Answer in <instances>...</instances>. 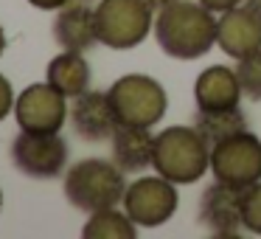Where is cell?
<instances>
[{"instance_id": "6da1fadb", "label": "cell", "mask_w": 261, "mask_h": 239, "mask_svg": "<svg viewBox=\"0 0 261 239\" xmlns=\"http://www.w3.org/2000/svg\"><path fill=\"white\" fill-rule=\"evenodd\" d=\"M152 34L166 57L194 62L216 45V14L199 0H174L154 14Z\"/></svg>"}, {"instance_id": "7a4b0ae2", "label": "cell", "mask_w": 261, "mask_h": 239, "mask_svg": "<svg viewBox=\"0 0 261 239\" xmlns=\"http://www.w3.org/2000/svg\"><path fill=\"white\" fill-rule=\"evenodd\" d=\"M152 169L177 186L197 183L211 169V147L202 141L197 127H166L154 135Z\"/></svg>"}, {"instance_id": "3957f363", "label": "cell", "mask_w": 261, "mask_h": 239, "mask_svg": "<svg viewBox=\"0 0 261 239\" xmlns=\"http://www.w3.org/2000/svg\"><path fill=\"white\" fill-rule=\"evenodd\" d=\"M124 172L115 166V160L104 158H82L65 172V197L79 211H101L121 205L126 192Z\"/></svg>"}, {"instance_id": "277c9868", "label": "cell", "mask_w": 261, "mask_h": 239, "mask_svg": "<svg viewBox=\"0 0 261 239\" xmlns=\"http://www.w3.org/2000/svg\"><path fill=\"white\" fill-rule=\"evenodd\" d=\"M118 124L126 127H154L169 110V96L154 76L126 74L115 79L107 90Z\"/></svg>"}, {"instance_id": "5b68a950", "label": "cell", "mask_w": 261, "mask_h": 239, "mask_svg": "<svg viewBox=\"0 0 261 239\" xmlns=\"http://www.w3.org/2000/svg\"><path fill=\"white\" fill-rule=\"evenodd\" d=\"M93 9L98 42L113 51L138 48L154 29V12L143 0H98Z\"/></svg>"}, {"instance_id": "8992f818", "label": "cell", "mask_w": 261, "mask_h": 239, "mask_svg": "<svg viewBox=\"0 0 261 239\" xmlns=\"http://www.w3.org/2000/svg\"><path fill=\"white\" fill-rule=\"evenodd\" d=\"M211 175L233 188H247L261 180V138L250 130H239L230 138L211 147Z\"/></svg>"}, {"instance_id": "52a82bcc", "label": "cell", "mask_w": 261, "mask_h": 239, "mask_svg": "<svg viewBox=\"0 0 261 239\" xmlns=\"http://www.w3.org/2000/svg\"><path fill=\"white\" fill-rule=\"evenodd\" d=\"M180 194L177 183L166 180L163 175H141L138 180L126 183L121 208L132 217L138 228H160L177 214Z\"/></svg>"}, {"instance_id": "ba28073f", "label": "cell", "mask_w": 261, "mask_h": 239, "mask_svg": "<svg viewBox=\"0 0 261 239\" xmlns=\"http://www.w3.org/2000/svg\"><path fill=\"white\" fill-rule=\"evenodd\" d=\"M12 163L31 180H54L68 166V144L59 132H23L12 141Z\"/></svg>"}, {"instance_id": "9c48e42d", "label": "cell", "mask_w": 261, "mask_h": 239, "mask_svg": "<svg viewBox=\"0 0 261 239\" xmlns=\"http://www.w3.org/2000/svg\"><path fill=\"white\" fill-rule=\"evenodd\" d=\"M68 110V99L48 82L29 85L14 99V121L23 132H62Z\"/></svg>"}, {"instance_id": "30bf717a", "label": "cell", "mask_w": 261, "mask_h": 239, "mask_svg": "<svg viewBox=\"0 0 261 239\" xmlns=\"http://www.w3.org/2000/svg\"><path fill=\"white\" fill-rule=\"evenodd\" d=\"M199 222L211 236L233 239L244 231L242 222V188L214 180L199 197Z\"/></svg>"}, {"instance_id": "8fae6325", "label": "cell", "mask_w": 261, "mask_h": 239, "mask_svg": "<svg viewBox=\"0 0 261 239\" xmlns=\"http://www.w3.org/2000/svg\"><path fill=\"white\" fill-rule=\"evenodd\" d=\"M70 110H68V121L73 127V132L87 144H98V141H110L118 127L110 104L107 90H85L82 96L70 99Z\"/></svg>"}, {"instance_id": "7c38bea8", "label": "cell", "mask_w": 261, "mask_h": 239, "mask_svg": "<svg viewBox=\"0 0 261 239\" xmlns=\"http://www.w3.org/2000/svg\"><path fill=\"white\" fill-rule=\"evenodd\" d=\"M216 48L230 59H244L261 48V17L236 6L216 14Z\"/></svg>"}, {"instance_id": "4fadbf2b", "label": "cell", "mask_w": 261, "mask_h": 239, "mask_svg": "<svg viewBox=\"0 0 261 239\" xmlns=\"http://www.w3.org/2000/svg\"><path fill=\"white\" fill-rule=\"evenodd\" d=\"M51 34L62 51H90L98 42L96 34V9L85 0H70L57 12L51 23Z\"/></svg>"}, {"instance_id": "5bb4252c", "label": "cell", "mask_w": 261, "mask_h": 239, "mask_svg": "<svg viewBox=\"0 0 261 239\" xmlns=\"http://www.w3.org/2000/svg\"><path fill=\"white\" fill-rule=\"evenodd\" d=\"M242 85L236 68L211 65L194 82V104L197 110H230L242 104Z\"/></svg>"}, {"instance_id": "9a60e30c", "label": "cell", "mask_w": 261, "mask_h": 239, "mask_svg": "<svg viewBox=\"0 0 261 239\" xmlns=\"http://www.w3.org/2000/svg\"><path fill=\"white\" fill-rule=\"evenodd\" d=\"M113 160L124 175H141L152 166L154 155V132L152 127H126L118 124L110 138Z\"/></svg>"}, {"instance_id": "2e32d148", "label": "cell", "mask_w": 261, "mask_h": 239, "mask_svg": "<svg viewBox=\"0 0 261 239\" xmlns=\"http://www.w3.org/2000/svg\"><path fill=\"white\" fill-rule=\"evenodd\" d=\"M45 82L51 87H57L65 99H76L85 90H90V82H93L90 62L79 51H62L48 62Z\"/></svg>"}, {"instance_id": "e0dca14e", "label": "cell", "mask_w": 261, "mask_h": 239, "mask_svg": "<svg viewBox=\"0 0 261 239\" xmlns=\"http://www.w3.org/2000/svg\"><path fill=\"white\" fill-rule=\"evenodd\" d=\"M194 127L202 135V141L208 147H216L219 141L230 138L233 132L247 130V118H244L242 107H230V110H197Z\"/></svg>"}, {"instance_id": "ac0fdd59", "label": "cell", "mask_w": 261, "mask_h": 239, "mask_svg": "<svg viewBox=\"0 0 261 239\" xmlns=\"http://www.w3.org/2000/svg\"><path fill=\"white\" fill-rule=\"evenodd\" d=\"M82 236L85 239H135L138 225L132 222V217L124 208L113 205V208L93 211L87 217L85 228H82Z\"/></svg>"}, {"instance_id": "d6986e66", "label": "cell", "mask_w": 261, "mask_h": 239, "mask_svg": "<svg viewBox=\"0 0 261 239\" xmlns=\"http://www.w3.org/2000/svg\"><path fill=\"white\" fill-rule=\"evenodd\" d=\"M236 76L250 102H261V48L244 59H236Z\"/></svg>"}, {"instance_id": "ffe728a7", "label": "cell", "mask_w": 261, "mask_h": 239, "mask_svg": "<svg viewBox=\"0 0 261 239\" xmlns=\"http://www.w3.org/2000/svg\"><path fill=\"white\" fill-rule=\"evenodd\" d=\"M242 222L247 233L261 236V180L242 192Z\"/></svg>"}, {"instance_id": "44dd1931", "label": "cell", "mask_w": 261, "mask_h": 239, "mask_svg": "<svg viewBox=\"0 0 261 239\" xmlns=\"http://www.w3.org/2000/svg\"><path fill=\"white\" fill-rule=\"evenodd\" d=\"M12 113H14V87L0 74V121H6Z\"/></svg>"}, {"instance_id": "7402d4cb", "label": "cell", "mask_w": 261, "mask_h": 239, "mask_svg": "<svg viewBox=\"0 0 261 239\" xmlns=\"http://www.w3.org/2000/svg\"><path fill=\"white\" fill-rule=\"evenodd\" d=\"M208 12H214V14H222V12H227V9H236V6H242V0H199Z\"/></svg>"}, {"instance_id": "603a6c76", "label": "cell", "mask_w": 261, "mask_h": 239, "mask_svg": "<svg viewBox=\"0 0 261 239\" xmlns=\"http://www.w3.org/2000/svg\"><path fill=\"white\" fill-rule=\"evenodd\" d=\"M34 9H42V12H59L62 6H68L70 0H29Z\"/></svg>"}, {"instance_id": "cb8c5ba5", "label": "cell", "mask_w": 261, "mask_h": 239, "mask_svg": "<svg viewBox=\"0 0 261 239\" xmlns=\"http://www.w3.org/2000/svg\"><path fill=\"white\" fill-rule=\"evenodd\" d=\"M143 3H146V6L152 9L154 14H158L160 9H166V6H169V3H174V0H143Z\"/></svg>"}, {"instance_id": "d4e9b609", "label": "cell", "mask_w": 261, "mask_h": 239, "mask_svg": "<svg viewBox=\"0 0 261 239\" xmlns=\"http://www.w3.org/2000/svg\"><path fill=\"white\" fill-rule=\"evenodd\" d=\"M242 6L250 9L253 14H258V17H261V0H242Z\"/></svg>"}, {"instance_id": "484cf974", "label": "cell", "mask_w": 261, "mask_h": 239, "mask_svg": "<svg viewBox=\"0 0 261 239\" xmlns=\"http://www.w3.org/2000/svg\"><path fill=\"white\" fill-rule=\"evenodd\" d=\"M3 51H6V31L0 26V57H3Z\"/></svg>"}, {"instance_id": "4316f807", "label": "cell", "mask_w": 261, "mask_h": 239, "mask_svg": "<svg viewBox=\"0 0 261 239\" xmlns=\"http://www.w3.org/2000/svg\"><path fill=\"white\" fill-rule=\"evenodd\" d=\"M0 208H3V192H0Z\"/></svg>"}, {"instance_id": "83f0119b", "label": "cell", "mask_w": 261, "mask_h": 239, "mask_svg": "<svg viewBox=\"0 0 261 239\" xmlns=\"http://www.w3.org/2000/svg\"><path fill=\"white\" fill-rule=\"evenodd\" d=\"M85 3H93V0H85Z\"/></svg>"}]
</instances>
